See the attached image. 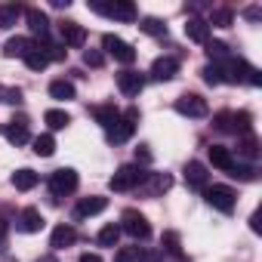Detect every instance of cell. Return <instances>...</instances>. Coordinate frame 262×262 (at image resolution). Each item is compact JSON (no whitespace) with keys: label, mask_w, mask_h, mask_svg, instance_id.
<instances>
[{"label":"cell","mask_w":262,"mask_h":262,"mask_svg":"<svg viewBox=\"0 0 262 262\" xmlns=\"http://www.w3.org/2000/svg\"><path fill=\"white\" fill-rule=\"evenodd\" d=\"M216 68L222 74V83H250V86L262 83V74L253 65H247L244 59H222V62H216Z\"/></svg>","instance_id":"obj_1"},{"label":"cell","mask_w":262,"mask_h":262,"mask_svg":"<svg viewBox=\"0 0 262 262\" xmlns=\"http://www.w3.org/2000/svg\"><path fill=\"white\" fill-rule=\"evenodd\" d=\"M145 170L139 167V164H123V167H117V173L108 179V188L111 191H133V188H139L142 182H145Z\"/></svg>","instance_id":"obj_2"},{"label":"cell","mask_w":262,"mask_h":262,"mask_svg":"<svg viewBox=\"0 0 262 262\" xmlns=\"http://www.w3.org/2000/svg\"><path fill=\"white\" fill-rule=\"evenodd\" d=\"M136 123H139V108H126V111L120 114V120H117L111 129H105V133H108V142H111V145L129 142V139H133V133H136Z\"/></svg>","instance_id":"obj_3"},{"label":"cell","mask_w":262,"mask_h":262,"mask_svg":"<svg viewBox=\"0 0 262 262\" xmlns=\"http://www.w3.org/2000/svg\"><path fill=\"white\" fill-rule=\"evenodd\" d=\"M120 231H126L133 241H148L151 237V225L139 210H123L120 213Z\"/></svg>","instance_id":"obj_4"},{"label":"cell","mask_w":262,"mask_h":262,"mask_svg":"<svg viewBox=\"0 0 262 262\" xmlns=\"http://www.w3.org/2000/svg\"><path fill=\"white\" fill-rule=\"evenodd\" d=\"M204 201H207L213 210H219V213H231L234 204H237V194H234V188H228V185H207V188H204Z\"/></svg>","instance_id":"obj_5"},{"label":"cell","mask_w":262,"mask_h":262,"mask_svg":"<svg viewBox=\"0 0 262 262\" xmlns=\"http://www.w3.org/2000/svg\"><path fill=\"white\" fill-rule=\"evenodd\" d=\"M77 185H80V179H77V170H71V167H62V170H56V173L50 176V191H53V198L74 194Z\"/></svg>","instance_id":"obj_6"},{"label":"cell","mask_w":262,"mask_h":262,"mask_svg":"<svg viewBox=\"0 0 262 262\" xmlns=\"http://www.w3.org/2000/svg\"><path fill=\"white\" fill-rule=\"evenodd\" d=\"M93 13L99 16H111V19H120V22H136V7L129 0H114V4H90Z\"/></svg>","instance_id":"obj_7"},{"label":"cell","mask_w":262,"mask_h":262,"mask_svg":"<svg viewBox=\"0 0 262 262\" xmlns=\"http://www.w3.org/2000/svg\"><path fill=\"white\" fill-rule=\"evenodd\" d=\"M102 47H105V53L114 56L120 65H133V62H136V50L129 47L126 40H120L117 34H105V37H102Z\"/></svg>","instance_id":"obj_8"},{"label":"cell","mask_w":262,"mask_h":262,"mask_svg":"<svg viewBox=\"0 0 262 262\" xmlns=\"http://www.w3.org/2000/svg\"><path fill=\"white\" fill-rule=\"evenodd\" d=\"M176 111H179L182 117H204L210 108H207V99H201L198 93H182V96L176 99Z\"/></svg>","instance_id":"obj_9"},{"label":"cell","mask_w":262,"mask_h":262,"mask_svg":"<svg viewBox=\"0 0 262 262\" xmlns=\"http://www.w3.org/2000/svg\"><path fill=\"white\" fill-rule=\"evenodd\" d=\"M176 71H179V59H173V56H161V59H155L151 62V80H158V83H167V80H173L176 77Z\"/></svg>","instance_id":"obj_10"},{"label":"cell","mask_w":262,"mask_h":262,"mask_svg":"<svg viewBox=\"0 0 262 262\" xmlns=\"http://www.w3.org/2000/svg\"><path fill=\"white\" fill-rule=\"evenodd\" d=\"M182 176H185V185H188V188L204 191V188L210 185V173H207V167H204L201 161H188L185 170H182Z\"/></svg>","instance_id":"obj_11"},{"label":"cell","mask_w":262,"mask_h":262,"mask_svg":"<svg viewBox=\"0 0 262 262\" xmlns=\"http://www.w3.org/2000/svg\"><path fill=\"white\" fill-rule=\"evenodd\" d=\"M43 225H47V222H43V213H40L37 207H25V210L16 216V228L25 231V234H37Z\"/></svg>","instance_id":"obj_12"},{"label":"cell","mask_w":262,"mask_h":262,"mask_svg":"<svg viewBox=\"0 0 262 262\" xmlns=\"http://www.w3.org/2000/svg\"><path fill=\"white\" fill-rule=\"evenodd\" d=\"M117 90L123 93V96H139L142 90H145V74H139V71H120L117 74Z\"/></svg>","instance_id":"obj_13"},{"label":"cell","mask_w":262,"mask_h":262,"mask_svg":"<svg viewBox=\"0 0 262 262\" xmlns=\"http://www.w3.org/2000/svg\"><path fill=\"white\" fill-rule=\"evenodd\" d=\"M105 207H108V198H102V194L80 198V201H77V207H74V219H90V216H99Z\"/></svg>","instance_id":"obj_14"},{"label":"cell","mask_w":262,"mask_h":262,"mask_svg":"<svg viewBox=\"0 0 262 262\" xmlns=\"http://www.w3.org/2000/svg\"><path fill=\"white\" fill-rule=\"evenodd\" d=\"M59 34H62V47H83V40H86V28L71 19L59 22Z\"/></svg>","instance_id":"obj_15"},{"label":"cell","mask_w":262,"mask_h":262,"mask_svg":"<svg viewBox=\"0 0 262 262\" xmlns=\"http://www.w3.org/2000/svg\"><path fill=\"white\" fill-rule=\"evenodd\" d=\"M4 136H7L13 145H25V142H28V117L19 114L16 120H10V126H4Z\"/></svg>","instance_id":"obj_16"},{"label":"cell","mask_w":262,"mask_h":262,"mask_svg":"<svg viewBox=\"0 0 262 262\" xmlns=\"http://www.w3.org/2000/svg\"><path fill=\"white\" fill-rule=\"evenodd\" d=\"M25 19H28V28H31L40 40H47V37H50V19H47V13H43V10L28 7V10H25Z\"/></svg>","instance_id":"obj_17"},{"label":"cell","mask_w":262,"mask_h":262,"mask_svg":"<svg viewBox=\"0 0 262 262\" xmlns=\"http://www.w3.org/2000/svg\"><path fill=\"white\" fill-rule=\"evenodd\" d=\"M34 47H37V43L28 40V37H10V40L4 43V56H7V59H25Z\"/></svg>","instance_id":"obj_18"},{"label":"cell","mask_w":262,"mask_h":262,"mask_svg":"<svg viewBox=\"0 0 262 262\" xmlns=\"http://www.w3.org/2000/svg\"><path fill=\"white\" fill-rule=\"evenodd\" d=\"M185 37L194 40V43H207V40H210V25H207V19L191 16V19L185 22Z\"/></svg>","instance_id":"obj_19"},{"label":"cell","mask_w":262,"mask_h":262,"mask_svg":"<svg viewBox=\"0 0 262 262\" xmlns=\"http://www.w3.org/2000/svg\"><path fill=\"white\" fill-rule=\"evenodd\" d=\"M74 237H77V231H74L71 225H65V222H62V225H56V228H53V234H50V247H53V250H65V247H71V244H74Z\"/></svg>","instance_id":"obj_20"},{"label":"cell","mask_w":262,"mask_h":262,"mask_svg":"<svg viewBox=\"0 0 262 262\" xmlns=\"http://www.w3.org/2000/svg\"><path fill=\"white\" fill-rule=\"evenodd\" d=\"M210 164H213L216 170H225V173H228L237 161H234L231 148H225V145H213V148H210Z\"/></svg>","instance_id":"obj_21"},{"label":"cell","mask_w":262,"mask_h":262,"mask_svg":"<svg viewBox=\"0 0 262 262\" xmlns=\"http://www.w3.org/2000/svg\"><path fill=\"white\" fill-rule=\"evenodd\" d=\"M10 182H13V188H16V191H31V188L40 182V176H37L34 170L22 167V170H16V173H13V179H10Z\"/></svg>","instance_id":"obj_22"},{"label":"cell","mask_w":262,"mask_h":262,"mask_svg":"<svg viewBox=\"0 0 262 262\" xmlns=\"http://www.w3.org/2000/svg\"><path fill=\"white\" fill-rule=\"evenodd\" d=\"M93 117H96V123H99V126L111 129V126L120 120V111H117L114 105H96V108H93Z\"/></svg>","instance_id":"obj_23"},{"label":"cell","mask_w":262,"mask_h":262,"mask_svg":"<svg viewBox=\"0 0 262 262\" xmlns=\"http://www.w3.org/2000/svg\"><path fill=\"white\" fill-rule=\"evenodd\" d=\"M145 182H148L145 194H151V198H158L161 191H167V188L173 185V179H170L167 173H148V176H145Z\"/></svg>","instance_id":"obj_24"},{"label":"cell","mask_w":262,"mask_h":262,"mask_svg":"<svg viewBox=\"0 0 262 262\" xmlns=\"http://www.w3.org/2000/svg\"><path fill=\"white\" fill-rule=\"evenodd\" d=\"M253 129V114L250 111H231V133H241V136H250Z\"/></svg>","instance_id":"obj_25"},{"label":"cell","mask_w":262,"mask_h":262,"mask_svg":"<svg viewBox=\"0 0 262 262\" xmlns=\"http://www.w3.org/2000/svg\"><path fill=\"white\" fill-rule=\"evenodd\" d=\"M37 50H40L50 62H65V56H68V50H65L62 43H53L50 37H47V40H40V43H37Z\"/></svg>","instance_id":"obj_26"},{"label":"cell","mask_w":262,"mask_h":262,"mask_svg":"<svg viewBox=\"0 0 262 262\" xmlns=\"http://www.w3.org/2000/svg\"><path fill=\"white\" fill-rule=\"evenodd\" d=\"M43 123H47L50 129H65V126L71 123V114L62 111V108H50V111L43 114Z\"/></svg>","instance_id":"obj_27"},{"label":"cell","mask_w":262,"mask_h":262,"mask_svg":"<svg viewBox=\"0 0 262 262\" xmlns=\"http://www.w3.org/2000/svg\"><path fill=\"white\" fill-rule=\"evenodd\" d=\"M31 145H34V155H37V158H53V155H56V139H53V133H40Z\"/></svg>","instance_id":"obj_28"},{"label":"cell","mask_w":262,"mask_h":262,"mask_svg":"<svg viewBox=\"0 0 262 262\" xmlns=\"http://www.w3.org/2000/svg\"><path fill=\"white\" fill-rule=\"evenodd\" d=\"M237 155L241 158H247V161H256L259 158V139L250 133V136H241L237 139Z\"/></svg>","instance_id":"obj_29"},{"label":"cell","mask_w":262,"mask_h":262,"mask_svg":"<svg viewBox=\"0 0 262 262\" xmlns=\"http://www.w3.org/2000/svg\"><path fill=\"white\" fill-rule=\"evenodd\" d=\"M22 13H25V10H22L19 4H4V7H0V28H13Z\"/></svg>","instance_id":"obj_30"},{"label":"cell","mask_w":262,"mask_h":262,"mask_svg":"<svg viewBox=\"0 0 262 262\" xmlns=\"http://www.w3.org/2000/svg\"><path fill=\"white\" fill-rule=\"evenodd\" d=\"M50 96L59 99V102H68V99H74V83L71 80H53L50 83Z\"/></svg>","instance_id":"obj_31"},{"label":"cell","mask_w":262,"mask_h":262,"mask_svg":"<svg viewBox=\"0 0 262 262\" xmlns=\"http://www.w3.org/2000/svg\"><path fill=\"white\" fill-rule=\"evenodd\" d=\"M96 241H99V247H117V241H120V225L108 222V225L96 234Z\"/></svg>","instance_id":"obj_32"},{"label":"cell","mask_w":262,"mask_h":262,"mask_svg":"<svg viewBox=\"0 0 262 262\" xmlns=\"http://www.w3.org/2000/svg\"><path fill=\"white\" fill-rule=\"evenodd\" d=\"M114 262H145V250L142 247H120L114 253Z\"/></svg>","instance_id":"obj_33"},{"label":"cell","mask_w":262,"mask_h":262,"mask_svg":"<svg viewBox=\"0 0 262 262\" xmlns=\"http://www.w3.org/2000/svg\"><path fill=\"white\" fill-rule=\"evenodd\" d=\"M139 28H142L145 34H151V37H167V25H164L161 19H155V16H145V19L139 22Z\"/></svg>","instance_id":"obj_34"},{"label":"cell","mask_w":262,"mask_h":262,"mask_svg":"<svg viewBox=\"0 0 262 262\" xmlns=\"http://www.w3.org/2000/svg\"><path fill=\"white\" fill-rule=\"evenodd\" d=\"M228 176H231V179H241V182H253V179H256V167H253V164H234V167L228 170Z\"/></svg>","instance_id":"obj_35"},{"label":"cell","mask_w":262,"mask_h":262,"mask_svg":"<svg viewBox=\"0 0 262 262\" xmlns=\"http://www.w3.org/2000/svg\"><path fill=\"white\" fill-rule=\"evenodd\" d=\"M25 65H28L31 71H43V68L50 65V59H47V56H43V53H40V50L34 47V50H31V53L25 56Z\"/></svg>","instance_id":"obj_36"},{"label":"cell","mask_w":262,"mask_h":262,"mask_svg":"<svg viewBox=\"0 0 262 262\" xmlns=\"http://www.w3.org/2000/svg\"><path fill=\"white\" fill-rule=\"evenodd\" d=\"M231 19H234V16H231V10H213V16H210V22H207V25H210V28H228V25H231Z\"/></svg>","instance_id":"obj_37"},{"label":"cell","mask_w":262,"mask_h":262,"mask_svg":"<svg viewBox=\"0 0 262 262\" xmlns=\"http://www.w3.org/2000/svg\"><path fill=\"white\" fill-rule=\"evenodd\" d=\"M161 247H164L170 256H176V259H179V234H176V231H164ZM179 262H182V259H179Z\"/></svg>","instance_id":"obj_38"},{"label":"cell","mask_w":262,"mask_h":262,"mask_svg":"<svg viewBox=\"0 0 262 262\" xmlns=\"http://www.w3.org/2000/svg\"><path fill=\"white\" fill-rule=\"evenodd\" d=\"M207 56H210V59H228V43H222V40H207Z\"/></svg>","instance_id":"obj_39"},{"label":"cell","mask_w":262,"mask_h":262,"mask_svg":"<svg viewBox=\"0 0 262 262\" xmlns=\"http://www.w3.org/2000/svg\"><path fill=\"white\" fill-rule=\"evenodd\" d=\"M0 102L19 105V102H22V90H19V86H0Z\"/></svg>","instance_id":"obj_40"},{"label":"cell","mask_w":262,"mask_h":262,"mask_svg":"<svg viewBox=\"0 0 262 262\" xmlns=\"http://www.w3.org/2000/svg\"><path fill=\"white\" fill-rule=\"evenodd\" d=\"M204 83H210V86H219L222 83V74H219V68H216V62H210V65H204Z\"/></svg>","instance_id":"obj_41"},{"label":"cell","mask_w":262,"mask_h":262,"mask_svg":"<svg viewBox=\"0 0 262 262\" xmlns=\"http://www.w3.org/2000/svg\"><path fill=\"white\" fill-rule=\"evenodd\" d=\"M83 65H90V68H102V65H105V56H102L99 50H86V53H83Z\"/></svg>","instance_id":"obj_42"},{"label":"cell","mask_w":262,"mask_h":262,"mask_svg":"<svg viewBox=\"0 0 262 262\" xmlns=\"http://www.w3.org/2000/svg\"><path fill=\"white\" fill-rule=\"evenodd\" d=\"M213 123H216V129H222V133H231V111H219L213 117Z\"/></svg>","instance_id":"obj_43"},{"label":"cell","mask_w":262,"mask_h":262,"mask_svg":"<svg viewBox=\"0 0 262 262\" xmlns=\"http://www.w3.org/2000/svg\"><path fill=\"white\" fill-rule=\"evenodd\" d=\"M139 161H142V164H148V161H151V151H148V145H139V148H136V164H139Z\"/></svg>","instance_id":"obj_44"},{"label":"cell","mask_w":262,"mask_h":262,"mask_svg":"<svg viewBox=\"0 0 262 262\" xmlns=\"http://www.w3.org/2000/svg\"><path fill=\"white\" fill-rule=\"evenodd\" d=\"M250 228H253V231H256V234H259V231H262V225H259V210H256V213H253V216H250Z\"/></svg>","instance_id":"obj_45"},{"label":"cell","mask_w":262,"mask_h":262,"mask_svg":"<svg viewBox=\"0 0 262 262\" xmlns=\"http://www.w3.org/2000/svg\"><path fill=\"white\" fill-rule=\"evenodd\" d=\"M80 262H102V256H99V253H83Z\"/></svg>","instance_id":"obj_46"},{"label":"cell","mask_w":262,"mask_h":262,"mask_svg":"<svg viewBox=\"0 0 262 262\" xmlns=\"http://www.w3.org/2000/svg\"><path fill=\"white\" fill-rule=\"evenodd\" d=\"M244 16H247V19H253V22H256V19H259V16H262V13H259V10H256V7H250V10H247V13H244Z\"/></svg>","instance_id":"obj_47"},{"label":"cell","mask_w":262,"mask_h":262,"mask_svg":"<svg viewBox=\"0 0 262 262\" xmlns=\"http://www.w3.org/2000/svg\"><path fill=\"white\" fill-rule=\"evenodd\" d=\"M4 237H7V225L0 222V250H4Z\"/></svg>","instance_id":"obj_48"},{"label":"cell","mask_w":262,"mask_h":262,"mask_svg":"<svg viewBox=\"0 0 262 262\" xmlns=\"http://www.w3.org/2000/svg\"><path fill=\"white\" fill-rule=\"evenodd\" d=\"M40 262H53V259H50V256H43V259H40Z\"/></svg>","instance_id":"obj_49"}]
</instances>
